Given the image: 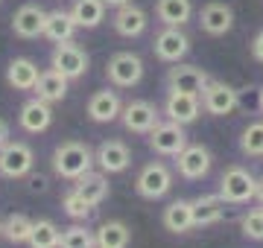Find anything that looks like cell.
I'll return each mask as SVG.
<instances>
[{
    "instance_id": "obj_24",
    "label": "cell",
    "mask_w": 263,
    "mask_h": 248,
    "mask_svg": "<svg viewBox=\"0 0 263 248\" xmlns=\"http://www.w3.org/2000/svg\"><path fill=\"white\" fill-rule=\"evenodd\" d=\"M73 190L82 196L91 208L94 204H100V201H105V196H108V178H105L103 172H85V175H79L73 184Z\"/></svg>"
},
{
    "instance_id": "obj_25",
    "label": "cell",
    "mask_w": 263,
    "mask_h": 248,
    "mask_svg": "<svg viewBox=\"0 0 263 248\" xmlns=\"http://www.w3.org/2000/svg\"><path fill=\"white\" fill-rule=\"evenodd\" d=\"M164 228L173 231V234H184V231L193 228V201L187 199L170 201L167 210H164Z\"/></svg>"
},
{
    "instance_id": "obj_10",
    "label": "cell",
    "mask_w": 263,
    "mask_h": 248,
    "mask_svg": "<svg viewBox=\"0 0 263 248\" xmlns=\"http://www.w3.org/2000/svg\"><path fill=\"white\" fill-rule=\"evenodd\" d=\"M187 50H190V38L181 32V27H167L155 38V56L167 65H179L181 58L187 56Z\"/></svg>"
},
{
    "instance_id": "obj_34",
    "label": "cell",
    "mask_w": 263,
    "mask_h": 248,
    "mask_svg": "<svg viewBox=\"0 0 263 248\" xmlns=\"http://www.w3.org/2000/svg\"><path fill=\"white\" fill-rule=\"evenodd\" d=\"M243 234L249 239H263V208H254L243 216Z\"/></svg>"
},
{
    "instance_id": "obj_3",
    "label": "cell",
    "mask_w": 263,
    "mask_h": 248,
    "mask_svg": "<svg viewBox=\"0 0 263 248\" xmlns=\"http://www.w3.org/2000/svg\"><path fill=\"white\" fill-rule=\"evenodd\" d=\"M199 96H202V108L214 117L234 114L237 105H240V94H237L231 85H226V82H211V79H208V85L202 88Z\"/></svg>"
},
{
    "instance_id": "obj_9",
    "label": "cell",
    "mask_w": 263,
    "mask_h": 248,
    "mask_svg": "<svg viewBox=\"0 0 263 248\" xmlns=\"http://www.w3.org/2000/svg\"><path fill=\"white\" fill-rule=\"evenodd\" d=\"M120 120H123V126H126L129 132H135V134H149L152 129L161 123L158 108L149 105V102H143V99H135V102L123 105Z\"/></svg>"
},
{
    "instance_id": "obj_7",
    "label": "cell",
    "mask_w": 263,
    "mask_h": 248,
    "mask_svg": "<svg viewBox=\"0 0 263 248\" xmlns=\"http://www.w3.org/2000/svg\"><path fill=\"white\" fill-rule=\"evenodd\" d=\"M105 73H108V82H111V85L132 88L143 79V61L135 56V53H117V56L108 58Z\"/></svg>"
},
{
    "instance_id": "obj_33",
    "label": "cell",
    "mask_w": 263,
    "mask_h": 248,
    "mask_svg": "<svg viewBox=\"0 0 263 248\" xmlns=\"http://www.w3.org/2000/svg\"><path fill=\"white\" fill-rule=\"evenodd\" d=\"M62 208H65V213L70 219H88V216H91V204H88L76 190H70L65 199H62Z\"/></svg>"
},
{
    "instance_id": "obj_12",
    "label": "cell",
    "mask_w": 263,
    "mask_h": 248,
    "mask_svg": "<svg viewBox=\"0 0 263 248\" xmlns=\"http://www.w3.org/2000/svg\"><path fill=\"white\" fill-rule=\"evenodd\" d=\"M176 158H179V161H176L179 175L187 178V181H196V178L208 175V170H211V152H208L205 146H190L187 143Z\"/></svg>"
},
{
    "instance_id": "obj_11",
    "label": "cell",
    "mask_w": 263,
    "mask_h": 248,
    "mask_svg": "<svg viewBox=\"0 0 263 248\" xmlns=\"http://www.w3.org/2000/svg\"><path fill=\"white\" fill-rule=\"evenodd\" d=\"M44 20H47V12L41 6H35V3H27V6H21L12 15V32L27 41L38 38V35H44Z\"/></svg>"
},
{
    "instance_id": "obj_20",
    "label": "cell",
    "mask_w": 263,
    "mask_h": 248,
    "mask_svg": "<svg viewBox=\"0 0 263 248\" xmlns=\"http://www.w3.org/2000/svg\"><path fill=\"white\" fill-rule=\"evenodd\" d=\"M226 213V199L216 193V196H199L193 199V228H205L214 222L222 219Z\"/></svg>"
},
{
    "instance_id": "obj_38",
    "label": "cell",
    "mask_w": 263,
    "mask_h": 248,
    "mask_svg": "<svg viewBox=\"0 0 263 248\" xmlns=\"http://www.w3.org/2000/svg\"><path fill=\"white\" fill-rule=\"evenodd\" d=\"M254 196H257V199H260V204H263V178L257 181V193H254Z\"/></svg>"
},
{
    "instance_id": "obj_35",
    "label": "cell",
    "mask_w": 263,
    "mask_h": 248,
    "mask_svg": "<svg viewBox=\"0 0 263 248\" xmlns=\"http://www.w3.org/2000/svg\"><path fill=\"white\" fill-rule=\"evenodd\" d=\"M252 56L257 58V61H263V32H257L252 41Z\"/></svg>"
},
{
    "instance_id": "obj_1",
    "label": "cell",
    "mask_w": 263,
    "mask_h": 248,
    "mask_svg": "<svg viewBox=\"0 0 263 248\" xmlns=\"http://www.w3.org/2000/svg\"><path fill=\"white\" fill-rule=\"evenodd\" d=\"M91 163H94V152L82 140H65L53 149V170L67 181H76L79 175H85L91 170Z\"/></svg>"
},
{
    "instance_id": "obj_16",
    "label": "cell",
    "mask_w": 263,
    "mask_h": 248,
    "mask_svg": "<svg viewBox=\"0 0 263 248\" xmlns=\"http://www.w3.org/2000/svg\"><path fill=\"white\" fill-rule=\"evenodd\" d=\"M123 111V102L120 96L114 94V91H97L91 99H88V117L94 120V123H114Z\"/></svg>"
},
{
    "instance_id": "obj_31",
    "label": "cell",
    "mask_w": 263,
    "mask_h": 248,
    "mask_svg": "<svg viewBox=\"0 0 263 248\" xmlns=\"http://www.w3.org/2000/svg\"><path fill=\"white\" fill-rule=\"evenodd\" d=\"M59 248H97V237L82 225H70V228L62 231Z\"/></svg>"
},
{
    "instance_id": "obj_5",
    "label": "cell",
    "mask_w": 263,
    "mask_h": 248,
    "mask_svg": "<svg viewBox=\"0 0 263 248\" xmlns=\"http://www.w3.org/2000/svg\"><path fill=\"white\" fill-rule=\"evenodd\" d=\"M135 187H138V193H141L143 199H161V196H167L170 187H173V172L164 167V163L152 161L146 163L141 172H138V181H135Z\"/></svg>"
},
{
    "instance_id": "obj_36",
    "label": "cell",
    "mask_w": 263,
    "mask_h": 248,
    "mask_svg": "<svg viewBox=\"0 0 263 248\" xmlns=\"http://www.w3.org/2000/svg\"><path fill=\"white\" fill-rule=\"evenodd\" d=\"M9 143V123L6 120H0V146Z\"/></svg>"
},
{
    "instance_id": "obj_18",
    "label": "cell",
    "mask_w": 263,
    "mask_h": 248,
    "mask_svg": "<svg viewBox=\"0 0 263 248\" xmlns=\"http://www.w3.org/2000/svg\"><path fill=\"white\" fill-rule=\"evenodd\" d=\"M199 24L208 35H226L228 29L234 27V12L226 3H208L205 9L199 12Z\"/></svg>"
},
{
    "instance_id": "obj_8",
    "label": "cell",
    "mask_w": 263,
    "mask_h": 248,
    "mask_svg": "<svg viewBox=\"0 0 263 248\" xmlns=\"http://www.w3.org/2000/svg\"><path fill=\"white\" fill-rule=\"evenodd\" d=\"M149 146L155 149L158 155H176L187 146V134H184V126L176 123V120H167V123H158L155 129L149 132Z\"/></svg>"
},
{
    "instance_id": "obj_37",
    "label": "cell",
    "mask_w": 263,
    "mask_h": 248,
    "mask_svg": "<svg viewBox=\"0 0 263 248\" xmlns=\"http://www.w3.org/2000/svg\"><path fill=\"white\" fill-rule=\"evenodd\" d=\"M126 3H132V0H105V6H114V9H120Z\"/></svg>"
},
{
    "instance_id": "obj_28",
    "label": "cell",
    "mask_w": 263,
    "mask_h": 248,
    "mask_svg": "<svg viewBox=\"0 0 263 248\" xmlns=\"http://www.w3.org/2000/svg\"><path fill=\"white\" fill-rule=\"evenodd\" d=\"M94 237H97V248H129L132 231L123 222H103Z\"/></svg>"
},
{
    "instance_id": "obj_32",
    "label": "cell",
    "mask_w": 263,
    "mask_h": 248,
    "mask_svg": "<svg viewBox=\"0 0 263 248\" xmlns=\"http://www.w3.org/2000/svg\"><path fill=\"white\" fill-rule=\"evenodd\" d=\"M240 149L252 158H263V123H249L240 137Z\"/></svg>"
},
{
    "instance_id": "obj_26",
    "label": "cell",
    "mask_w": 263,
    "mask_h": 248,
    "mask_svg": "<svg viewBox=\"0 0 263 248\" xmlns=\"http://www.w3.org/2000/svg\"><path fill=\"white\" fill-rule=\"evenodd\" d=\"M6 82L18 91H32L38 82V67L32 58H12L6 67Z\"/></svg>"
},
{
    "instance_id": "obj_40",
    "label": "cell",
    "mask_w": 263,
    "mask_h": 248,
    "mask_svg": "<svg viewBox=\"0 0 263 248\" xmlns=\"http://www.w3.org/2000/svg\"><path fill=\"white\" fill-rule=\"evenodd\" d=\"M0 237H3V222H0Z\"/></svg>"
},
{
    "instance_id": "obj_22",
    "label": "cell",
    "mask_w": 263,
    "mask_h": 248,
    "mask_svg": "<svg viewBox=\"0 0 263 248\" xmlns=\"http://www.w3.org/2000/svg\"><path fill=\"white\" fill-rule=\"evenodd\" d=\"M76 20L70 12L65 9H56V12H47V20H44V35H47L53 44H62V41H73L76 35Z\"/></svg>"
},
{
    "instance_id": "obj_29",
    "label": "cell",
    "mask_w": 263,
    "mask_h": 248,
    "mask_svg": "<svg viewBox=\"0 0 263 248\" xmlns=\"http://www.w3.org/2000/svg\"><path fill=\"white\" fill-rule=\"evenodd\" d=\"M59 239H62V231L50 219L32 222V234H29V245L32 248H59Z\"/></svg>"
},
{
    "instance_id": "obj_13",
    "label": "cell",
    "mask_w": 263,
    "mask_h": 248,
    "mask_svg": "<svg viewBox=\"0 0 263 248\" xmlns=\"http://www.w3.org/2000/svg\"><path fill=\"white\" fill-rule=\"evenodd\" d=\"M167 85H170V91H181V94H202V88L208 85V73L196 65L170 67Z\"/></svg>"
},
{
    "instance_id": "obj_2",
    "label": "cell",
    "mask_w": 263,
    "mask_h": 248,
    "mask_svg": "<svg viewBox=\"0 0 263 248\" xmlns=\"http://www.w3.org/2000/svg\"><path fill=\"white\" fill-rule=\"evenodd\" d=\"M254 193H257V178L252 172L243 167H228L222 181H219V196L228 204H243V201L254 199Z\"/></svg>"
},
{
    "instance_id": "obj_19",
    "label": "cell",
    "mask_w": 263,
    "mask_h": 248,
    "mask_svg": "<svg viewBox=\"0 0 263 248\" xmlns=\"http://www.w3.org/2000/svg\"><path fill=\"white\" fill-rule=\"evenodd\" d=\"M146 12L141 6H135V3H126L120 9L114 12V29H117V35L123 38H138L143 29H146Z\"/></svg>"
},
{
    "instance_id": "obj_27",
    "label": "cell",
    "mask_w": 263,
    "mask_h": 248,
    "mask_svg": "<svg viewBox=\"0 0 263 248\" xmlns=\"http://www.w3.org/2000/svg\"><path fill=\"white\" fill-rule=\"evenodd\" d=\"M70 15H73L76 27L94 29L105 20V0H76Z\"/></svg>"
},
{
    "instance_id": "obj_39",
    "label": "cell",
    "mask_w": 263,
    "mask_h": 248,
    "mask_svg": "<svg viewBox=\"0 0 263 248\" xmlns=\"http://www.w3.org/2000/svg\"><path fill=\"white\" fill-rule=\"evenodd\" d=\"M260 111H263V88H260Z\"/></svg>"
},
{
    "instance_id": "obj_30",
    "label": "cell",
    "mask_w": 263,
    "mask_h": 248,
    "mask_svg": "<svg viewBox=\"0 0 263 248\" xmlns=\"http://www.w3.org/2000/svg\"><path fill=\"white\" fill-rule=\"evenodd\" d=\"M29 234H32V219L24 216V213H12L9 219L3 222V237L9 242H29Z\"/></svg>"
},
{
    "instance_id": "obj_17",
    "label": "cell",
    "mask_w": 263,
    "mask_h": 248,
    "mask_svg": "<svg viewBox=\"0 0 263 248\" xmlns=\"http://www.w3.org/2000/svg\"><path fill=\"white\" fill-rule=\"evenodd\" d=\"M50 123H53V108L50 102L44 99H29L24 108H21V129L29 134H38V132H47Z\"/></svg>"
},
{
    "instance_id": "obj_6",
    "label": "cell",
    "mask_w": 263,
    "mask_h": 248,
    "mask_svg": "<svg viewBox=\"0 0 263 248\" xmlns=\"http://www.w3.org/2000/svg\"><path fill=\"white\" fill-rule=\"evenodd\" d=\"M53 70H59L67 79H79L88 73V53L73 41H62L53 50Z\"/></svg>"
},
{
    "instance_id": "obj_14",
    "label": "cell",
    "mask_w": 263,
    "mask_h": 248,
    "mask_svg": "<svg viewBox=\"0 0 263 248\" xmlns=\"http://www.w3.org/2000/svg\"><path fill=\"white\" fill-rule=\"evenodd\" d=\"M202 111V102H199V94H181V91H170L167 105H164V114L176 123L187 126L193 123Z\"/></svg>"
},
{
    "instance_id": "obj_23",
    "label": "cell",
    "mask_w": 263,
    "mask_h": 248,
    "mask_svg": "<svg viewBox=\"0 0 263 248\" xmlns=\"http://www.w3.org/2000/svg\"><path fill=\"white\" fill-rule=\"evenodd\" d=\"M155 15L164 27H184L193 18L190 0H155Z\"/></svg>"
},
{
    "instance_id": "obj_21",
    "label": "cell",
    "mask_w": 263,
    "mask_h": 248,
    "mask_svg": "<svg viewBox=\"0 0 263 248\" xmlns=\"http://www.w3.org/2000/svg\"><path fill=\"white\" fill-rule=\"evenodd\" d=\"M67 82L70 79L67 76H62L59 70H47V73H38V82H35V96L38 99H44V102H62L67 96Z\"/></svg>"
},
{
    "instance_id": "obj_15",
    "label": "cell",
    "mask_w": 263,
    "mask_h": 248,
    "mask_svg": "<svg viewBox=\"0 0 263 248\" xmlns=\"http://www.w3.org/2000/svg\"><path fill=\"white\" fill-rule=\"evenodd\" d=\"M94 161L100 163V170H103V172L114 175V172H126V170H129L132 152H129V146L120 143V140H105V143H100Z\"/></svg>"
},
{
    "instance_id": "obj_4",
    "label": "cell",
    "mask_w": 263,
    "mask_h": 248,
    "mask_svg": "<svg viewBox=\"0 0 263 248\" xmlns=\"http://www.w3.org/2000/svg\"><path fill=\"white\" fill-rule=\"evenodd\" d=\"M32 163H35V155H32V149L27 143L9 140V143L0 146V175H6V178H24V175H29Z\"/></svg>"
}]
</instances>
